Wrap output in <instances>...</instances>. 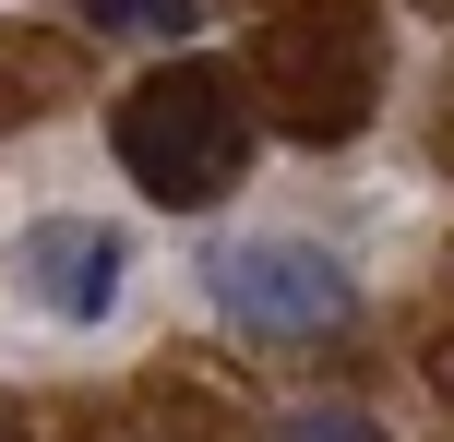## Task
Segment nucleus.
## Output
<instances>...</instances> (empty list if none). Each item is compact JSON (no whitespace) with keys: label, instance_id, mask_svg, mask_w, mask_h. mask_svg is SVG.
I'll return each mask as SVG.
<instances>
[{"label":"nucleus","instance_id":"1","mask_svg":"<svg viewBox=\"0 0 454 442\" xmlns=\"http://www.w3.org/2000/svg\"><path fill=\"white\" fill-rule=\"evenodd\" d=\"M108 143L132 167V191H156L168 215H204L251 156V108H239V84L215 60H168L108 108Z\"/></svg>","mask_w":454,"mask_h":442},{"label":"nucleus","instance_id":"2","mask_svg":"<svg viewBox=\"0 0 454 442\" xmlns=\"http://www.w3.org/2000/svg\"><path fill=\"white\" fill-rule=\"evenodd\" d=\"M263 84L287 96V132L335 143L371 120V84H383V36H371L359 0H299L287 24L263 36Z\"/></svg>","mask_w":454,"mask_h":442},{"label":"nucleus","instance_id":"3","mask_svg":"<svg viewBox=\"0 0 454 442\" xmlns=\"http://www.w3.org/2000/svg\"><path fill=\"white\" fill-rule=\"evenodd\" d=\"M215 311L251 335H335L347 311H359V287H347L335 252H311V239H227V252L204 263Z\"/></svg>","mask_w":454,"mask_h":442},{"label":"nucleus","instance_id":"4","mask_svg":"<svg viewBox=\"0 0 454 442\" xmlns=\"http://www.w3.org/2000/svg\"><path fill=\"white\" fill-rule=\"evenodd\" d=\"M120 287H132V239L96 228V215H48V228H24V252H12V299L48 311V323H108Z\"/></svg>","mask_w":454,"mask_h":442},{"label":"nucleus","instance_id":"5","mask_svg":"<svg viewBox=\"0 0 454 442\" xmlns=\"http://www.w3.org/2000/svg\"><path fill=\"white\" fill-rule=\"evenodd\" d=\"M84 24H108V36H192L204 0H84Z\"/></svg>","mask_w":454,"mask_h":442},{"label":"nucleus","instance_id":"6","mask_svg":"<svg viewBox=\"0 0 454 442\" xmlns=\"http://www.w3.org/2000/svg\"><path fill=\"white\" fill-rule=\"evenodd\" d=\"M287 442H383V430H371V419H347V407H335V419H287Z\"/></svg>","mask_w":454,"mask_h":442}]
</instances>
